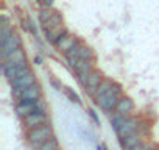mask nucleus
Listing matches in <instances>:
<instances>
[{"label":"nucleus","instance_id":"1","mask_svg":"<svg viewBox=\"0 0 159 150\" xmlns=\"http://www.w3.org/2000/svg\"><path fill=\"white\" fill-rule=\"evenodd\" d=\"M111 124H112V127H114V130H116L119 139H123V138H126V136L136 133V131H137V127H139L137 119H134V117H131V116H128V117H126V116H120V114H117V113L112 114Z\"/></svg>","mask_w":159,"mask_h":150},{"label":"nucleus","instance_id":"2","mask_svg":"<svg viewBox=\"0 0 159 150\" xmlns=\"http://www.w3.org/2000/svg\"><path fill=\"white\" fill-rule=\"evenodd\" d=\"M120 97H122V88H120V85L114 83L102 97L95 99V103L103 111L112 113V111H116V106H117V102L120 100Z\"/></svg>","mask_w":159,"mask_h":150},{"label":"nucleus","instance_id":"3","mask_svg":"<svg viewBox=\"0 0 159 150\" xmlns=\"http://www.w3.org/2000/svg\"><path fill=\"white\" fill-rule=\"evenodd\" d=\"M50 138H53V130H52V125L50 124H44L41 127H36V128H31L28 130L27 133V141L28 144L36 150L39 148L44 142H47Z\"/></svg>","mask_w":159,"mask_h":150},{"label":"nucleus","instance_id":"4","mask_svg":"<svg viewBox=\"0 0 159 150\" xmlns=\"http://www.w3.org/2000/svg\"><path fill=\"white\" fill-rule=\"evenodd\" d=\"M38 111H45V102L42 99L38 100H27V102H19L16 105V113L24 119L31 113H38Z\"/></svg>","mask_w":159,"mask_h":150},{"label":"nucleus","instance_id":"5","mask_svg":"<svg viewBox=\"0 0 159 150\" xmlns=\"http://www.w3.org/2000/svg\"><path fill=\"white\" fill-rule=\"evenodd\" d=\"M33 85H36V77H34L33 72H27L25 75H22V77L16 78L14 82H11L14 97L19 96L22 91H25L27 88H30V86H33Z\"/></svg>","mask_w":159,"mask_h":150},{"label":"nucleus","instance_id":"6","mask_svg":"<svg viewBox=\"0 0 159 150\" xmlns=\"http://www.w3.org/2000/svg\"><path fill=\"white\" fill-rule=\"evenodd\" d=\"M0 50H2L0 53H2V59L3 61L8 59L10 56H13L14 53H17L20 50V39H19V36L16 33H13L11 38L7 41V44L0 45Z\"/></svg>","mask_w":159,"mask_h":150},{"label":"nucleus","instance_id":"7","mask_svg":"<svg viewBox=\"0 0 159 150\" xmlns=\"http://www.w3.org/2000/svg\"><path fill=\"white\" fill-rule=\"evenodd\" d=\"M102 82H103V78H102V72H98V70H92V72L88 75V77H86L84 83H83L84 91H86L89 96L94 97Z\"/></svg>","mask_w":159,"mask_h":150},{"label":"nucleus","instance_id":"8","mask_svg":"<svg viewBox=\"0 0 159 150\" xmlns=\"http://www.w3.org/2000/svg\"><path fill=\"white\" fill-rule=\"evenodd\" d=\"M24 124L28 130L41 127L44 124H47V113L45 111H38V113H31L27 117H24Z\"/></svg>","mask_w":159,"mask_h":150},{"label":"nucleus","instance_id":"9","mask_svg":"<svg viewBox=\"0 0 159 150\" xmlns=\"http://www.w3.org/2000/svg\"><path fill=\"white\" fill-rule=\"evenodd\" d=\"M16 99H17V103L19 102H27V100H38V99H41V85L36 83V85L27 88L19 96H16Z\"/></svg>","mask_w":159,"mask_h":150},{"label":"nucleus","instance_id":"10","mask_svg":"<svg viewBox=\"0 0 159 150\" xmlns=\"http://www.w3.org/2000/svg\"><path fill=\"white\" fill-rule=\"evenodd\" d=\"M133 110H134V103H133V100H131L129 97H126V96H122L120 100L117 102L116 113L120 114V116H126V117H128V116L131 114Z\"/></svg>","mask_w":159,"mask_h":150},{"label":"nucleus","instance_id":"11","mask_svg":"<svg viewBox=\"0 0 159 150\" xmlns=\"http://www.w3.org/2000/svg\"><path fill=\"white\" fill-rule=\"evenodd\" d=\"M67 35V30H66V27L64 25H61V27H56V28H50V30H45V36H47V39L52 42V44H58V41L62 38V36H66Z\"/></svg>","mask_w":159,"mask_h":150},{"label":"nucleus","instance_id":"12","mask_svg":"<svg viewBox=\"0 0 159 150\" xmlns=\"http://www.w3.org/2000/svg\"><path fill=\"white\" fill-rule=\"evenodd\" d=\"M120 144H122V147H123L125 150H131L133 147L142 144V136L136 131V133H133V134H129V136L120 139Z\"/></svg>","mask_w":159,"mask_h":150},{"label":"nucleus","instance_id":"13","mask_svg":"<svg viewBox=\"0 0 159 150\" xmlns=\"http://www.w3.org/2000/svg\"><path fill=\"white\" fill-rule=\"evenodd\" d=\"M76 44H78V41L75 39V36H72V35H69V33H67L66 36H62V38L58 41L56 47L66 53L67 50H70V49H72L73 45H76Z\"/></svg>","mask_w":159,"mask_h":150},{"label":"nucleus","instance_id":"14","mask_svg":"<svg viewBox=\"0 0 159 150\" xmlns=\"http://www.w3.org/2000/svg\"><path fill=\"white\" fill-rule=\"evenodd\" d=\"M80 45L81 44H76V45H73L70 50H67L64 55H66V59L69 61V64H70V67H73L78 61H80Z\"/></svg>","mask_w":159,"mask_h":150},{"label":"nucleus","instance_id":"15","mask_svg":"<svg viewBox=\"0 0 159 150\" xmlns=\"http://www.w3.org/2000/svg\"><path fill=\"white\" fill-rule=\"evenodd\" d=\"M61 25H64V24H62V16H61L59 11H55L53 16H52V19H50L45 25H42V28H44V31H45V30L56 28V27H61Z\"/></svg>","mask_w":159,"mask_h":150},{"label":"nucleus","instance_id":"16","mask_svg":"<svg viewBox=\"0 0 159 150\" xmlns=\"http://www.w3.org/2000/svg\"><path fill=\"white\" fill-rule=\"evenodd\" d=\"M114 85V82L112 80H109V78H103V82L100 83V86H98V89H97V92H95V96H94V99H98V97H102L111 86Z\"/></svg>","mask_w":159,"mask_h":150},{"label":"nucleus","instance_id":"17","mask_svg":"<svg viewBox=\"0 0 159 150\" xmlns=\"http://www.w3.org/2000/svg\"><path fill=\"white\" fill-rule=\"evenodd\" d=\"M53 13H55V10H52V8H41L39 10V22H41V25H45L52 19Z\"/></svg>","mask_w":159,"mask_h":150},{"label":"nucleus","instance_id":"18","mask_svg":"<svg viewBox=\"0 0 159 150\" xmlns=\"http://www.w3.org/2000/svg\"><path fill=\"white\" fill-rule=\"evenodd\" d=\"M36 150H59V144H58V141H56V138L53 136V138H50L47 142H44L39 148H36Z\"/></svg>","mask_w":159,"mask_h":150},{"label":"nucleus","instance_id":"19","mask_svg":"<svg viewBox=\"0 0 159 150\" xmlns=\"http://www.w3.org/2000/svg\"><path fill=\"white\" fill-rule=\"evenodd\" d=\"M62 91H64V94H66V96H67V97H69V99H70V100H72L73 103H78V105L81 103V100H80L78 94H76V92H73V91H72L70 88L64 86V88H62Z\"/></svg>","mask_w":159,"mask_h":150},{"label":"nucleus","instance_id":"20","mask_svg":"<svg viewBox=\"0 0 159 150\" xmlns=\"http://www.w3.org/2000/svg\"><path fill=\"white\" fill-rule=\"evenodd\" d=\"M80 58L81 59H92V50L86 45H80Z\"/></svg>","mask_w":159,"mask_h":150},{"label":"nucleus","instance_id":"21","mask_svg":"<svg viewBox=\"0 0 159 150\" xmlns=\"http://www.w3.org/2000/svg\"><path fill=\"white\" fill-rule=\"evenodd\" d=\"M38 2L41 3L42 8H52V5H53L55 0H38Z\"/></svg>","mask_w":159,"mask_h":150},{"label":"nucleus","instance_id":"22","mask_svg":"<svg viewBox=\"0 0 159 150\" xmlns=\"http://www.w3.org/2000/svg\"><path fill=\"white\" fill-rule=\"evenodd\" d=\"M88 113H89V116H91V117L94 119V122H95L97 125H100V119L97 117V114H95V111H94V110H88Z\"/></svg>","mask_w":159,"mask_h":150},{"label":"nucleus","instance_id":"23","mask_svg":"<svg viewBox=\"0 0 159 150\" xmlns=\"http://www.w3.org/2000/svg\"><path fill=\"white\" fill-rule=\"evenodd\" d=\"M147 148V145H143V144H139V145H136V147H133L131 150H145Z\"/></svg>","mask_w":159,"mask_h":150},{"label":"nucleus","instance_id":"24","mask_svg":"<svg viewBox=\"0 0 159 150\" xmlns=\"http://www.w3.org/2000/svg\"><path fill=\"white\" fill-rule=\"evenodd\" d=\"M156 148H157V150H159V145H156Z\"/></svg>","mask_w":159,"mask_h":150}]
</instances>
